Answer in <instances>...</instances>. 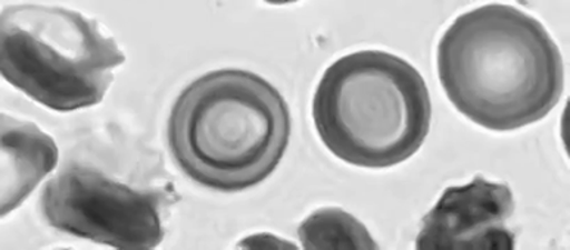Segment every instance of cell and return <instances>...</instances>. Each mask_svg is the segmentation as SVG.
Masks as SVG:
<instances>
[{"label":"cell","instance_id":"7a4b0ae2","mask_svg":"<svg viewBox=\"0 0 570 250\" xmlns=\"http://www.w3.org/2000/svg\"><path fill=\"white\" fill-rule=\"evenodd\" d=\"M279 90L245 70L208 72L180 93L168 120L177 167L204 188L242 192L275 172L289 144Z\"/></svg>","mask_w":570,"mask_h":250},{"label":"cell","instance_id":"3957f363","mask_svg":"<svg viewBox=\"0 0 570 250\" xmlns=\"http://www.w3.org/2000/svg\"><path fill=\"white\" fill-rule=\"evenodd\" d=\"M313 120L341 161L390 168L425 143L432 102L412 63L382 50H362L327 68L314 94Z\"/></svg>","mask_w":570,"mask_h":250},{"label":"cell","instance_id":"6da1fadb","mask_svg":"<svg viewBox=\"0 0 570 250\" xmlns=\"http://www.w3.org/2000/svg\"><path fill=\"white\" fill-rule=\"evenodd\" d=\"M438 76L475 124L512 131L549 116L564 89L558 43L537 18L492 3L463 13L438 44Z\"/></svg>","mask_w":570,"mask_h":250},{"label":"cell","instance_id":"52a82bcc","mask_svg":"<svg viewBox=\"0 0 570 250\" xmlns=\"http://www.w3.org/2000/svg\"><path fill=\"white\" fill-rule=\"evenodd\" d=\"M58 158L57 143L35 122L2 113V218L21 207Z\"/></svg>","mask_w":570,"mask_h":250},{"label":"cell","instance_id":"5b68a950","mask_svg":"<svg viewBox=\"0 0 570 250\" xmlns=\"http://www.w3.org/2000/svg\"><path fill=\"white\" fill-rule=\"evenodd\" d=\"M164 197L136 190L95 168L72 163L42 193L45 220L55 230L121 250H150L164 239Z\"/></svg>","mask_w":570,"mask_h":250},{"label":"cell","instance_id":"8992f818","mask_svg":"<svg viewBox=\"0 0 570 250\" xmlns=\"http://www.w3.org/2000/svg\"><path fill=\"white\" fill-rule=\"evenodd\" d=\"M514 212L512 190L476 176L442 193L423 217L417 250H513L517 240L505 222Z\"/></svg>","mask_w":570,"mask_h":250},{"label":"cell","instance_id":"277c9868","mask_svg":"<svg viewBox=\"0 0 570 250\" xmlns=\"http://www.w3.org/2000/svg\"><path fill=\"white\" fill-rule=\"evenodd\" d=\"M126 61L116 40L80 12L17 4L0 18V72L27 97L57 112L102 102Z\"/></svg>","mask_w":570,"mask_h":250},{"label":"cell","instance_id":"ba28073f","mask_svg":"<svg viewBox=\"0 0 570 250\" xmlns=\"http://www.w3.org/2000/svg\"><path fill=\"white\" fill-rule=\"evenodd\" d=\"M298 236L307 250H373L375 240L363 222L340 208L312 213L299 226Z\"/></svg>","mask_w":570,"mask_h":250}]
</instances>
